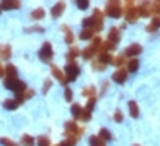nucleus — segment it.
<instances>
[{
    "mask_svg": "<svg viewBox=\"0 0 160 146\" xmlns=\"http://www.w3.org/2000/svg\"><path fill=\"white\" fill-rule=\"evenodd\" d=\"M82 133H83V128H79V125L76 122L65 124V136H67V139H71V140L77 142V139H80Z\"/></svg>",
    "mask_w": 160,
    "mask_h": 146,
    "instance_id": "f257e3e1",
    "label": "nucleus"
},
{
    "mask_svg": "<svg viewBox=\"0 0 160 146\" xmlns=\"http://www.w3.org/2000/svg\"><path fill=\"white\" fill-rule=\"evenodd\" d=\"M139 17L138 14V6H135L133 2H128L125 6V18L128 23H135Z\"/></svg>",
    "mask_w": 160,
    "mask_h": 146,
    "instance_id": "f03ea898",
    "label": "nucleus"
},
{
    "mask_svg": "<svg viewBox=\"0 0 160 146\" xmlns=\"http://www.w3.org/2000/svg\"><path fill=\"white\" fill-rule=\"evenodd\" d=\"M105 14L111 18H120L122 15V6L119 2H108L105 6Z\"/></svg>",
    "mask_w": 160,
    "mask_h": 146,
    "instance_id": "7ed1b4c3",
    "label": "nucleus"
},
{
    "mask_svg": "<svg viewBox=\"0 0 160 146\" xmlns=\"http://www.w3.org/2000/svg\"><path fill=\"white\" fill-rule=\"evenodd\" d=\"M39 57H40V60L45 61V63H49V61H51V58L53 57V51H52V46L49 42H45V43H43L42 49L39 51Z\"/></svg>",
    "mask_w": 160,
    "mask_h": 146,
    "instance_id": "20e7f679",
    "label": "nucleus"
},
{
    "mask_svg": "<svg viewBox=\"0 0 160 146\" xmlns=\"http://www.w3.org/2000/svg\"><path fill=\"white\" fill-rule=\"evenodd\" d=\"M79 66L76 64L74 61L73 63H68V64L65 66V79L67 81H74L77 75H79Z\"/></svg>",
    "mask_w": 160,
    "mask_h": 146,
    "instance_id": "39448f33",
    "label": "nucleus"
},
{
    "mask_svg": "<svg viewBox=\"0 0 160 146\" xmlns=\"http://www.w3.org/2000/svg\"><path fill=\"white\" fill-rule=\"evenodd\" d=\"M92 18H93V30H95V31H99L104 25V14L99 11V9H95Z\"/></svg>",
    "mask_w": 160,
    "mask_h": 146,
    "instance_id": "423d86ee",
    "label": "nucleus"
},
{
    "mask_svg": "<svg viewBox=\"0 0 160 146\" xmlns=\"http://www.w3.org/2000/svg\"><path fill=\"white\" fill-rule=\"evenodd\" d=\"M142 52V46L141 45H138V43H133L131 46H128L125 49V57H133V55H138V54Z\"/></svg>",
    "mask_w": 160,
    "mask_h": 146,
    "instance_id": "0eeeda50",
    "label": "nucleus"
},
{
    "mask_svg": "<svg viewBox=\"0 0 160 146\" xmlns=\"http://www.w3.org/2000/svg\"><path fill=\"white\" fill-rule=\"evenodd\" d=\"M113 81L117 82V84H123V82L126 81V78H128V72H126V69H119L117 72H114L113 73Z\"/></svg>",
    "mask_w": 160,
    "mask_h": 146,
    "instance_id": "6e6552de",
    "label": "nucleus"
},
{
    "mask_svg": "<svg viewBox=\"0 0 160 146\" xmlns=\"http://www.w3.org/2000/svg\"><path fill=\"white\" fill-rule=\"evenodd\" d=\"M5 73H6V79H18V72L15 69L13 64H8L5 67Z\"/></svg>",
    "mask_w": 160,
    "mask_h": 146,
    "instance_id": "1a4fd4ad",
    "label": "nucleus"
},
{
    "mask_svg": "<svg viewBox=\"0 0 160 146\" xmlns=\"http://www.w3.org/2000/svg\"><path fill=\"white\" fill-rule=\"evenodd\" d=\"M51 70H52V75L55 76V78H57V79L61 82V84H65V82H67V79H65V75H64L62 72L59 70V69H58L55 64L51 66Z\"/></svg>",
    "mask_w": 160,
    "mask_h": 146,
    "instance_id": "9d476101",
    "label": "nucleus"
},
{
    "mask_svg": "<svg viewBox=\"0 0 160 146\" xmlns=\"http://www.w3.org/2000/svg\"><path fill=\"white\" fill-rule=\"evenodd\" d=\"M120 41V30L119 29H113L110 30L108 33V42H111V43H114V45H117V42Z\"/></svg>",
    "mask_w": 160,
    "mask_h": 146,
    "instance_id": "9b49d317",
    "label": "nucleus"
},
{
    "mask_svg": "<svg viewBox=\"0 0 160 146\" xmlns=\"http://www.w3.org/2000/svg\"><path fill=\"white\" fill-rule=\"evenodd\" d=\"M64 9H65V5H64L62 2H59V3H57V5H55L53 8H52V11H51L52 17H53V18L61 17V14L64 12Z\"/></svg>",
    "mask_w": 160,
    "mask_h": 146,
    "instance_id": "f8f14e48",
    "label": "nucleus"
},
{
    "mask_svg": "<svg viewBox=\"0 0 160 146\" xmlns=\"http://www.w3.org/2000/svg\"><path fill=\"white\" fill-rule=\"evenodd\" d=\"M97 52H98L97 49L92 46V45H89L88 48H85V49L82 51V55H83V58H85V60H91L92 57H93V55H95Z\"/></svg>",
    "mask_w": 160,
    "mask_h": 146,
    "instance_id": "ddd939ff",
    "label": "nucleus"
},
{
    "mask_svg": "<svg viewBox=\"0 0 160 146\" xmlns=\"http://www.w3.org/2000/svg\"><path fill=\"white\" fill-rule=\"evenodd\" d=\"M157 29H160V17H153L151 23L147 25V31H156Z\"/></svg>",
    "mask_w": 160,
    "mask_h": 146,
    "instance_id": "4468645a",
    "label": "nucleus"
},
{
    "mask_svg": "<svg viewBox=\"0 0 160 146\" xmlns=\"http://www.w3.org/2000/svg\"><path fill=\"white\" fill-rule=\"evenodd\" d=\"M71 113H73V116L76 119H82V116H83V107L79 105H73L71 106Z\"/></svg>",
    "mask_w": 160,
    "mask_h": 146,
    "instance_id": "2eb2a0df",
    "label": "nucleus"
},
{
    "mask_svg": "<svg viewBox=\"0 0 160 146\" xmlns=\"http://www.w3.org/2000/svg\"><path fill=\"white\" fill-rule=\"evenodd\" d=\"M129 113H131L132 118H138V115H139V107H138V105L133 100L129 101Z\"/></svg>",
    "mask_w": 160,
    "mask_h": 146,
    "instance_id": "dca6fc26",
    "label": "nucleus"
},
{
    "mask_svg": "<svg viewBox=\"0 0 160 146\" xmlns=\"http://www.w3.org/2000/svg\"><path fill=\"white\" fill-rule=\"evenodd\" d=\"M0 57L5 60L11 57V46L9 45H0Z\"/></svg>",
    "mask_w": 160,
    "mask_h": 146,
    "instance_id": "f3484780",
    "label": "nucleus"
},
{
    "mask_svg": "<svg viewBox=\"0 0 160 146\" xmlns=\"http://www.w3.org/2000/svg\"><path fill=\"white\" fill-rule=\"evenodd\" d=\"M80 51H79V48H76V46H73L71 49L68 51V54H67V60H68L70 63H73V60L76 58V57H79L80 55Z\"/></svg>",
    "mask_w": 160,
    "mask_h": 146,
    "instance_id": "a211bd4d",
    "label": "nucleus"
},
{
    "mask_svg": "<svg viewBox=\"0 0 160 146\" xmlns=\"http://www.w3.org/2000/svg\"><path fill=\"white\" fill-rule=\"evenodd\" d=\"M89 145L91 146H105V142H104L99 136H91Z\"/></svg>",
    "mask_w": 160,
    "mask_h": 146,
    "instance_id": "6ab92c4d",
    "label": "nucleus"
},
{
    "mask_svg": "<svg viewBox=\"0 0 160 146\" xmlns=\"http://www.w3.org/2000/svg\"><path fill=\"white\" fill-rule=\"evenodd\" d=\"M19 6H21L19 2H3V3L0 5V8H2V9H17Z\"/></svg>",
    "mask_w": 160,
    "mask_h": 146,
    "instance_id": "aec40b11",
    "label": "nucleus"
},
{
    "mask_svg": "<svg viewBox=\"0 0 160 146\" xmlns=\"http://www.w3.org/2000/svg\"><path fill=\"white\" fill-rule=\"evenodd\" d=\"M62 30H64V33H65V42H67V43H73V41H74V36H73V31L70 30V27L62 25Z\"/></svg>",
    "mask_w": 160,
    "mask_h": 146,
    "instance_id": "412c9836",
    "label": "nucleus"
},
{
    "mask_svg": "<svg viewBox=\"0 0 160 146\" xmlns=\"http://www.w3.org/2000/svg\"><path fill=\"white\" fill-rule=\"evenodd\" d=\"M93 29H83V31L80 33V39L82 41H88V39H91L92 36H93Z\"/></svg>",
    "mask_w": 160,
    "mask_h": 146,
    "instance_id": "4be33fe9",
    "label": "nucleus"
},
{
    "mask_svg": "<svg viewBox=\"0 0 160 146\" xmlns=\"http://www.w3.org/2000/svg\"><path fill=\"white\" fill-rule=\"evenodd\" d=\"M31 18L33 19H42V18H45V9H42V8L34 9V11L31 12Z\"/></svg>",
    "mask_w": 160,
    "mask_h": 146,
    "instance_id": "5701e85b",
    "label": "nucleus"
},
{
    "mask_svg": "<svg viewBox=\"0 0 160 146\" xmlns=\"http://www.w3.org/2000/svg\"><path fill=\"white\" fill-rule=\"evenodd\" d=\"M18 105H19V103H18L17 100H12V99L5 100V103H3V106H5L6 109H9V111H13V109H17Z\"/></svg>",
    "mask_w": 160,
    "mask_h": 146,
    "instance_id": "b1692460",
    "label": "nucleus"
},
{
    "mask_svg": "<svg viewBox=\"0 0 160 146\" xmlns=\"http://www.w3.org/2000/svg\"><path fill=\"white\" fill-rule=\"evenodd\" d=\"M21 143H22V146H34V139L28 134H24L21 139Z\"/></svg>",
    "mask_w": 160,
    "mask_h": 146,
    "instance_id": "393cba45",
    "label": "nucleus"
},
{
    "mask_svg": "<svg viewBox=\"0 0 160 146\" xmlns=\"http://www.w3.org/2000/svg\"><path fill=\"white\" fill-rule=\"evenodd\" d=\"M99 61L104 63V64H108V63H113V57L108 52H102L99 54Z\"/></svg>",
    "mask_w": 160,
    "mask_h": 146,
    "instance_id": "a878e982",
    "label": "nucleus"
},
{
    "mask_svg": "<svg viewBox=\"0 0 160 146\" xmlns=\"http://www.w3.org/2000/svg\"><path fill=\"white\" fill-rule=\"evenodd\" d=\"M138 67H139V61H138V60H135V58L131 60V61L128 63V70L132 72V73H133V72H137Z\"/></svg>",
    "mask_w": 160,
    "mask_h": 146,
    "instance_id": "bb28decb",
    "label": "nucleus"
},
{
    "mask_svg": "<svg viewBox=\"0 0 160 146\" xmlns=\"http://www.w3.org/2000/svg\"><path fill=\"white\" fill-rule=\"evenodd\" d=\"M99 137H101L102 140H111V139H113L111 133H110L107 128H101V130H99Z\"/></svg>",
    "mask_w": 160,
    "mask_h": 146,
    "instance_id": "cd10ccee",
    "label": "nucleus"
},
{
    "mask_svg": "<svg viewBox=\"0 0 160 146\" xmlns=\"http://www.w3.org/2000/svg\"><path fill=\"white\" fill-rule=\"evenodd\" d=\"M151 14H154V17H160V0L151 3Z\"/></svg>",
    "mask_w": 160,
    "mask_h": 146,
    "instance_id": "c85d7f7f",
    "label": "nucleus"
},
{
    "mask_svg": "<svg viewBox=\"0 0 160 146\" xmlns=\"http://www.w3.org/2000/svg\"><path fill=\"white\" fill-rule=\"evenodd\" d=\"M83 29H93V18L92 17H86L83 19Z\"/></svg>",
    "mask_w": 160,
    "mask_h": 146,
    "instance_id": "c756f323",
    "label": "nucleus"
},
{
    "mask_svg": "<svg viewBox=\"0 0 160 146\" xmlns=\"http://www.w3.org/2000/svg\"><path fill=\"white\" fill-rule=\"evenodd\" d=\"M37 145L39 146H51V140H49V137H46V136H40L39 140H37Z\"/></svg>",
    "mask_w": 160,
    "mask_h": 146,
    "instance_id": "7c9ffc66",
    "label": "nucleus"
},
{
    "mask_svg": "<svg viewBox=\"0 0 160 146\" xmlns=\"http://www.w3.org/2000/svg\"><path fill=\"white\" fill-rule=\"evenodd\" d=\"M83 95H85V97H89V99H95V88H93V87L85 88V91H83Z\"/></svg>",
    "mask_w": 160,
    "mask_h": 146,
    "instance_id": "2f4dec72",
    "label": "nucleus"
},
{
    "mask_svg": "<svg viewBox=\"0 0 160 146\" xmlns=\"http://www.w3.org/2000/svg\"><path fill=\"white\" fill-rule=\"evenodd\" d=\"M125 55L122 54V55H119V57H116V58H113V63H114L116 66H123L125 64Z\"/></svg>",
    "mask_w": 160,
    "mask_h": 146,
    "instance_id": "473e14b6",
    "label": "nucleus"
},
{
    "mask_svg": "<svg viewBox=\"0 0 160 146\" xmlns=\"http://www.w3.org/2000/svg\"><path fill=\"white\" fill-rule=\"evenodd\" d=\"M76 5H77V8H80V9H88L89 2H88V0H77Z\"/></svg>",
    "mask_w": 160,
    "mask_h": 146,
    "instance_id": "72a5a7b5",
    "label": "nucleus"
},
{
    "mask_svg": "<svg viewBox=\"0 0 160 146\" xmlns=\"http://www.w3.org/2000/svg\"><path fill=\"white\" fill-rule=\"evenodd\" d=\"M0 143H2V145H5V146H18L15 142L9 140V139H6V137H2V139H0Z\"/></svg>",
    "mask_w": 160,
    "mask_h": 146,
    "instance_id": "f704fd0d",
    "label": "nucleus"
},
{
    "mask_svg": "<svg viewBox=\"0 0 160 146\" xmlns=\"http://www.w3.org/2000/svg\"><path fill=\"white\" fill-rule=\"evenodd\" d=\"M105 67L107 66L104 64V63H101V61H93V69L95 70H105Z\"/></svg>",
    "mask_w": 160,
    "mask_h": 146,
    "instance_id": "c9c22d12",
    "label": "nucleus"
},
{
    "mask_svg": "<svg viewBox=\"0 0 160 146\" xmlns=\"http://www.w3.org/2000/svg\"><path fill=\"white\" fill-rule=\"evenodd\" d=\"M64 95H65V100H67V101H71V100H73V93H71V89H70L68 87L65 88V91H64Z\"/></svg>",
    "mask_w": 160,
    "mask_h": 146,
    "instance_id": "e433bc0d",
    "label": "nucleus"
},
{
    "mask_svg": "<svg viewBox=\"0 0 160 146\" xmlns=\"http://www.w3.org/2000/svg\"><path fill=\"white\" fill-rule=\"evenodd\" d=\"M114 121L116 122H122L123 121V113L120 111H116V113H114Z\"/></svg>",
    "mask_w": 160,
    "mask_h": 146,
    "instance_id": "4c0bfd02",
    "label": "nucleus"
},
{
    "mask_svg": "<svg viewBox=\"0 0 160 146\" xmlns=\"http://www.w3.org/2000/svg\"><path fill=\"white\" fill-rule=\"evenodd\" d=\"M33 95H34V91H33V89H28V91L25 89V91H24V94H22V99L24 100L30 99V97H33Z\"/></svg>",
    "mask_w": 160,
    "mask_h": 146,
    "instance_id": "58836bf2",
    "label": "nucleus"
},
{
    "mask_svg": "<svg viewBox=\"0 0 160 146\" xmlns=\"http://www.w3.org/2000/svg\"><path fill=\"white\" fill-rule=\"evenodd\" d=\"M76 145V140H71V139H67V140H64L62 143L59 146H74Z\"/></svg>",
    "mask_w": 160,
    "mask_h": 146,
    "instance_id": "ea45409f",
    "label": "nucleus"
},
{
    "mask_svg": "<svg viewBox=\"0 0 160 146\" xmlns=\"http://www.w3.org/2000/svg\"><path fill=\"white\" fill-rule=\"evenodd\" d=\"M51 85H52L51 79H48V81L45 82V87H43V93H48V89H49V88H51Z\"/></svg>",
    "mask_w": 160,
    "mask_h": 146,
    "instance_id": "a19ab883",
    "label": "nucleus"
},
{
    "mask_svg": "<svg viewBox=\"0 0 160 146\" xmlns=\"http://www.w3.org/2000/svg\"><path fill=\"white\" fill-rule=\"evenodd\" d=\"M3 75H5V67H3V66L0 64V78H2Z\"/></svg>",
    "mask_w": 160,
    "mask_h": 146,
    "instance_id": "79ce46f5",
    "label": "nucleus"
},
{
    "mask_svg": "<svg viewBox=\"0 0 160 146\" xmlns=\"http://www.w3.org/2000/svg\"><path fill=\"white\" fill-rule=\"evenodd\" d=\"M133 146H139V145H133Z\"/></svg>",
    "mask_w": 160,
    "mask_h": 146,
    "instance_id": "37998d69",
    "label": "nucleus"
},
{
    "mask_svg": "<svg viewBox=\"0 0 160 146\" xmlns=\"http://www.w3.org/2000/svg\"><path fill=\"white\" fill-rule=\"evenodd\" d=\"M0 12H2V8H0Z\"/></svg>",
    "mask_w": 160,
    "mask_h": 146,
    "instance_id": "c03bdc74",
    "label": "nucleus"
}]
</instances>
